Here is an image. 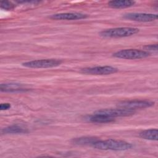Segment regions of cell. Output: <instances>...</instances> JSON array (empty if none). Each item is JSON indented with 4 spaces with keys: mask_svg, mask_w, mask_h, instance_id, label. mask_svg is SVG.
<instances>
[{
    "mask_svg": "<svg viewBox=\"0 0 158 158\" xmlns=\"http://www.w3.org/2000/svg\"><path fill=\"white\" fill-rule=\"evenodd\" d=\"M92 146L101 150L112 151H125L131 149L133 145L128 142L122 140L108 139L106 140H98Z\"/></svg>",
    "mask_w": 158,
    "mask_h": 158,
    "instance_id": "6da1fadb",
    "label": "cell"
},
{
    "mask_svg": "<svg viewBox=\"0 0 158 158\" xmlns=\"http://www.w3.org/2000/svg\"><path fill=\"white\" fill-rule=\"evenodd\" d=\"M139 31L138 28L134 27H118L103 30L99 35L105 38H122L132 36Z\"/></svg>",
    "mask_w": 158,
    "mask_h": 158,
    "instance_id": "7a4b0ae2",
    "label": "cell"
},
{
    "mask_svg": "<svg viewBox=\"0 0 158 158\" xmlns=\"http://www.w3.org/2000/svg\"><path fill=\"white\" fill-rule=\"evenodd\" d=\"M117 58L124 59H139L146 58L150 56L148 51L136 49H127L118 51L112 55Z\"/></svg>",
    "mask_w": 158,
    "mask_h": 158,
    "instance_id": "3957f363",
    "label": "cell"
},
{
    "mask_svg": "<svg viewBox=\"0 0 158 158\" xmlns=\"http://www.w3.org/2000/svg\"><path fill=\"white\" fill-rule=\"evenodd\" d=\"M62 61L56 59H46L28 61L22 63V65L28 68L42 69V68H51L60 65Z\"/></svg>",
    "mask_w": 158,
    "mask_h": 158,
    "instance_id": "277c9868",
    "label": "cell"
},
{
    "mask_svg": "<svg viewBox=\"0 0 158 158\" xmlns=\"http://www.w3.org/2000/svg\"><path fill=\"white\" fill-rule=\"evenodd\" d=\"M154 104V102L148 100H131L122 101L118 103L117 106L119 108L135 110V109H144L151 107Z\"/></svg>",
    "mask_w": 158,
    "mask_h": 158,
    "instance_id": "5b68a950",
    "label": "cell"
},
{
    "mask_svg": "<svg viewBox=\"0 0 158 158\" xmlns=\"http://www.w3.org/2000/svg\"><path fill=\"white\" fill-rule=\"evenodd\" d=\"M118 72V69L115 67L106 65V66H96L93 67H86L81 69V72L88 75H109Z\"/></svg>",
    "mask_w": 158,
    "mask_h": 158,
    "instance_id": "8992f818",
    "label": "cell"
},
{
    "mask_svg": "<svg viewBox=\"0 0 158 158\" xmlns=\"http://www.w3.org/2000/svg\"><path fill=\"white\" fill-rule=\"evenodd\" d=\"M94 113L104 115L107 117L112 118L117 117H127L130 116L135 114V110H127L122 108H117V109H104L98 110Z\"/></svg>",
    "mask_w": 158,
    "mask_h": 158,
    "instance_id": "52a82bcc",
    "label": "cell"
},
{
    "mask_svg": "<svg viewBox=\"0 0 158 158\" xmlns=\"http://www.w3.org/2000/svg\"><path fill=\"white\" fill-rule=\"evenodd\" d=\"M157 14L148 13H127L123 15V18L125 19L141 22H152L157 19Z\"/></svg>",
    "mask_w": 158,
    "mask_h": 158,
    "instance_id": "ba28073f",
    "label": "cell"
},
{
    "mask_svg": "<svg viewBox=\"0 0 158 158\" xmlns=\"http://www.w3.org/2000/svg\"><path fill=\"white\" fill-rule=\"evenodd\" d=\"M52 19L61 20H75L86 19L88 15L80 12H65L56 14L49 17Z\"/></svg>",
    "mask_w": 158,
    "mask_h": 158,
    "instance_id": "9c48e42d",
    "label": "cell"
},
{
    "mask_svg": "<svg viewBox=\"0 0 158 158\" xmlns=\"http://www.w3.org/2000/svg\"><path fill=\"white\" fill-rule=\"evenodd\" d=\"M0 89L3 92H21L27 90L22 84L15 83H2L0 86Z\"/></svg>",
    "mask_w": 158,
    "mask_h": 158,
    "instance_id": "30bf717a",
    "label": "cell"
},
{
    "mask_svg": "<svg viewBox=\"0 0 158 158\" xmlns=\"http://www.w3.org/2000/svg\"><path fill=\"white\" fill-rule=\"evenodd\" d=\"M89 122L93 123H110L115 120L114 118H112L110 117L106 116L104 115L94 113L93 115H89L87 118Z\"/></svg>",
    "mask_w": 158,
    "mask_h": 158,
    "instance_id": "8fae6325",
    "label": "cell"
},
{
    "mask_svg": "<svg viewBox=\"0 0 158 158\" xmlns=\"http://www.w3.org/2000/svg\"><path fill=\"white\" fill-rule=\"evenodd\" d=\"M135 2L130 0H115L108 2V6L112 8L122 9L133 6Z\"/></svg>",
    "mask_w": 158,
    "mask_h": 158,
    "instance_id": "7c38bea8",
    "label": "cell"
},
{
    "mask_svg": "<svg viewBox=\"0 0 158 158\" xmlns=\"http://www.w3.org/2000/svg\"><path fill=\"white\" fill-rule=\"evenodd\" d=\"M98 138L93 136H84L80 138H75L72 140V143L77 145H92L99 140Z\"/></svg>",
    "mask_w": 158,
    "mask_h": 158,
    "instance_id": "4fadbf2b",
    "label": "cell"
},
{
    "mask_svg": "<svg viewBox=\"0 0 158 158\" xmlns=\"http://www.w3.org/2000/svg\"><path fill=\"white\" fill-rule=\"evenodd\" d=\"M139 136L143 139L157 141V129H148L141 131Z\"/></svg>",
    "mask_w": 158,
    "mask_h": 158,
    "instance_id": "5bb4252c",
    "label": "cell"
},
{
    "mask_svg": "<svg viewBox=\"0 0 158 158\" xmlns=\"http://www.w3.org/2000/svg\"><path fill=\"white\" fill-rule=\"evenodd\" d=\"M2 133L4 134H17V133H25L28 132V130L19 127L18 125H11L3 128L1 130Z\"/></svg>",
    "mask_w": 158,
    "mask_h": 158,
    "instance_id": "9a60e30c",
    "label": "cell"
},
{
    "mask_svg": "<svg viewBox=\"0 0 158 158\" xmlns=\"http://www.w3.org/2000/svg\"><path fill=\"white\" fill-rule=\"evenodd\" d=\"M14 5L9 1H2L1 2V7L5 10H11L14 8Z\"/></svg>",
    "mask_w": 158,
    "mask_h": 158,
    "instance_id": "2e32d148",
    "label": "cell"
},
{
    "mask_svg": "<svg viewBox=\"0 0 158 158\" xmlns=\"http://www.w3.org/2000/svg\"><path fill=\"white\" fill-rule=\"evenodd\" d=\"M144 48L147 51H157V44H149L144 46Z\"/></svg>",
    "mask_w": 158,
    "mask_h": 158,
    "instance_id": "e0dca14e",
    "label": "cell"
},
{
    "mask_svg": "<svg viewBox=\"0 0 158 158\" xmlns=\"http://www.w3.org/2000/svg\"><path fill=\"white\" fill-rule=\"evenodd\" d=\"M11 107V105L9 103H2L0 105V109L1 110H7L9 109H10Z\"/></svg>",
    "mask_w": 158,
    "mask_h": 158,
    "instance_id": "ac0fdd59",
    "label": "cell"
}]
</instances>
